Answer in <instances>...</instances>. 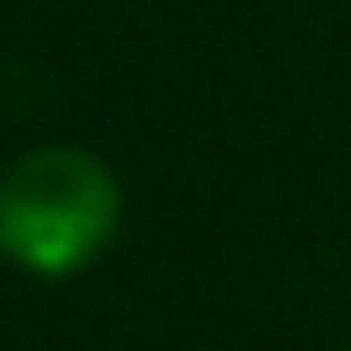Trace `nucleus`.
<instances>
[{
    "instance_id": "nucleus-1",
    "label": "nucleus",
    "mask_w": 351,
    "mask_h": 351,
    "mask_svg": "<svg viewBox=\"0 0 351 351\" xmlns=\"http://www.w3.org/2000/svg\"><path fill=\"white\" fill-rule=\"evenodd\" d=\"M117 228V176L82 147H36L0 176V252L36 276H71Z\"/></svg>"
}]
</instances>
